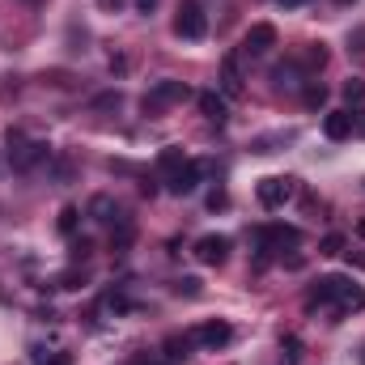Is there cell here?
<instances>
[{"label": "cell", "instance_id": "cell-9", "mask_svg": "<svg viewBox=\"0 0 365 365\" xmlns=\"http://www.w3.org/2000/svg\"><path fill=\"white\" fill-rule=\"evenodd\" d=\"M230 340H234V327L221 323V319H217V323H204V327L191 331V344H200V349H225Z\"/></svg>", "mask_w": 365, "mask_h": 365}, {"label": "cell", "instance_id": "cell-36", "mask_svg": "<svg viewBox=\"0 0 365 365\" xmlns=\"http://www.w3.org/2000/svg\"><path fill=\"white\" fill-rule=\"evenodd\" d=\"M340 4H357V0H340Z\"/></svg>", "mask_w": 365, "mask_h": 365}, {"label": "cell", "instance_id": "cell-18", "mask_svg": "<svg viewBox=\"0 0 365 365\" xmlns=\"http://www.w3.org/2000/svg\"><path fill=\"white\" fill-rule=\"evenodd\" d=\"M302 102H306V106H310V110H314V106H323V102H327V90H323V86H319V81H310V86H306V90H302Z\"/></svg>", "mask_w": 365, "mask_h": 365}, {"label": "cell", "instance_id": "cell-17", "mask_svg": "<svg viewBox=\"0 0 365 365\" xmlns=\"http://www.w3.org/2000/svg\"><path fill=\"white\" fill-rule=\"evenodd\" d=\"M344 102H349V106H361V102H365V81H361V77L344 81Z\"/></svg>", "mask_w": 365, "mask_h": 365}, {"label": "cell", "instance_id": "cell-1", "mask_svg": "<svg viewBox=\"0 0 365 365\" xmlns=\"http://www.w3.org/2000/svg\"><path fill=\"white\" fill-rule=\"evenodd\" d=\"M319 306H331V323H340L344 314L365 306V289H357L344 276H319L314 289L306 293V310H319Z\"/></svg>", "mask_w": 365, "mask_h": 365}, {"label": "cell", "instance_id": "cell-11", "mask_svg": "<svg viewBox=\"0 0 365 365\" xmlns=\"http://www.w3.org/2000/svg\"><path fill=\"white\" fill-rule=\"evenodd\" d=\"M353 128H357V115H353V110H331V115L323 119V136H327V140H349Z\"/></svg>", "mask_w": 365, "mask_h": 365}, {"label": "cell", "instance_id": "cell-22", "mask_svg": "<svg viewBox=\"0 0 365 365\" xmlns=\"http://www.w3.org/2000/svg\"><path fill=\"white\" fill-rule=\"evenodd\" d=\"M187 349H191V340H187V336H170V340H166V353H170L175 361H179V357H187Z\"/></svg>", "mask_w": 365, "mask_h": 365}, {"label": "cell", "instance_id": "cell-23", "mask_svg": "<svg viewBox=\"0 0 365 365\" xmlns=\"http://www.w3.org/2000/svg\"><path fill=\"white\" fill-rule=\"evenodd\" d=\"M56 284H60V289H81V284H86V272H77V268H68V272L60 276Z\"/></svg>", "mask_w": 365, "mask_h": 365}, {"label": "cell", "instance_id": "cell-31", "mask_svg": "<svg viewBox=\"0 0 365 365\" xmlns=\"http://www.w3.org/2000/svg\"><path fill=\"white\" fill-rule=\"evenodd\" d=\"M136 9H140V13H153V9H158V0H136Z\"/></svg>", "mask_w": 365, "mask_h": 365}, {"label": "cell", "instance_id": "cell-2", "mask_svg": "<svg viewBox=\"0 0 365 365\" xmlns=\"http://www.w3.org/2000/svg\"><path fill=\"white\" fill-rule=\"evenodd\" d=\"M204 30H208V17H204L200 0H179V13H175V34L195 43V38H204Z\"/></svg>", "mask_w": 365, "mask_h": 365}, {"label": "cell", "instance_id": "cell-4", "mask_svg": "<svg viewBox=\"0 0 365 365\" xmlns=\"http://www.w3.org/2000/svg\"><path fill=\"white\" fill-rule=\"evenodd\" d=\"M187 81H158L153 90L140 98V106H145V115H158V110H166V106H175V102H182L187 98Z\"/></svg>", "mask_w": 365, "mask_h": 365}, {"label": "cell", "instance_id": "cell-10", "mask_svg": "<svg viewBox=\"0 0 365 365\" xmlns=\"http://www.w3.org/2000/svg\"><path fill=\"white\" fill-rule=\"evenodd\" d=\"M272 47H276V26H268V21L251 26L247 38H242V51H247V56H268Z\"/></svg>", "mask_w": 365, "mask_h": 365}, {"label": "cell", "instance_id": "cell-27", "mask_svg": "<svg viewBox=\"0 0 365 365\" xmlns=\"http://www.w3.org/2000/svg\"><path fill=\"white\" fill-rule=\"evenodd\" d=\"M123 4H128V0H98V9H102V13H119Z\"/></svg>", "mask_w": 365, "mask_h": 365}, {"label": "cell", "instance_id": "cell-19", "mask_svg": "<svg viewBox=\"0 0 365 365\" xmlns=\"http://www.w3.org/2000/svg\"><path fill=\"white\" fill-rule=\"evenodd\" d=\"M34 365H73V357H68V353H47V349H38V353H34Z\"/></svg>", "mask_w": 365, "mask_h": 365}, {"label": "cell", "instance_id": "cell-29", "mask_svg": "<svg viewBox=\"0 0 365 365\" xmlns=\"http://www.w3.org/2000/svg\"><path fill=\"white\" fill-rule=\"evenodd\" d=\"M86 255H90V242H86V238H81V242H73V259H86Z\"/></svg>", "mask_w": 365, "mask_h": 365}, {"label": "cell", "instance_id": "cell-24", "mask_svg": "<svg viewBox=\"0 0 365 365\" xmlns=\"http://www.w3.org/2000/svg\"><path fill=\"white\" fill-rule=\"evenodd\" d=\"M302 64H306V68H323V64H327V51H323V47H310V51L302 56Z\"/></svg>", "mask_w": 365, "mask_h": 365}, {"label": "cell", "instance_id": "cell-26", "mask_svg": "<svg viewBox=\"0 0 365 365\" xmlns=\"http://www.w3.org/2000/svg\"><path fill=\"white\" fill-rule=\"evenodd\" d=\"M175 293H187V297H200V280H195V276H182L179 284H175Z\"/></svg>", "mask_w": 365, "mask_h": 365}, {"label": "cell", "instance_id": "cell-15", "mask_svg": "<svg viewBox=\"0 0 365 365\" xmlns=\"http://www.w3.org/2000/svg\"><path fill=\"white\" fill-rule=\"evenodd\" d=\"M77 221H81V208H73V204H68V208H60V234H68V238H73V234H77Z\"/></svg>", "mask_w": 365, "mask_h": 365}, {"label": "cell", "instance_id": "cell-34", "mask_svg": "<svg viewBox=\"0 0 365 365\" xmlns=\"http://www.w3.org/2000/svg\"><path fill=\"white\" fill-rule=\"evenodd\" d=\"M357 234H361V238H365V217H361V221H357Z\"/></svg>", "mask_w": 365, "mask_h": 365}, {"label": "cell", "instance_id": "cell-16", "mask_svg": "<svg viewBox=\"0 0 365 365\" xmlns=\"http://www.w3.org/2000/svg\"><path fill=\"white\" fill-rule=\"evenodd\" d=\"M272 81H276V86H289V90H293V86H297V64H276V68H272Z\"/></svg>", "mask_w": 365, "mask_h": 365}, {"label": "cell", "instance_id": "cell-28", "mask_svg": "<svg viewBox=\"0 0 365 365\" xmlns=\"http://www.w3.org/2000/svg\"><path fill=\"white\" fill-rule=\"evenodd\" d=\"M225 204H230L225 191H212V195H208V208H225Z\"/></svg>", "mask_w": 365, "mask_h": 365}, {"label": "cell", "instance_id": "cell-20", "mask_svg": "<svg viewBox=\"0 0 365 365\" xmlns=\"http://www.w3.org/2000/svg\"><path fill=\"white\" fill-rule=\"evenodd\" d=\"M319 255H344V238H340V234H327V238L319 242Z\"/></svg>", "mask_w": 365, "mask_h": 365}, {"label": "cell", "instance_id": "cell-33", "mask_svg": "<svg viewBox=\"0 0 365 365\" xmlns=\"http://www.w3.org/2000/svg\"><path fill=\"white\" fill-rule=\"evenodd\" d=\"M349 264H357V268H365V255H349Z\"/></svg>", "mask_w": 365, "mask_h": 365}, {"label": "cell", "instance_id": "cell-3", "mask_svg": "<svg viewBox=\"0 0 365 365\" xmlns=\"http://www.w3.org/2000/svg\"><path fill=\"white\" fill-rule=\"evenodd\" d=\"M9 149H13V170H21V175L34 170L38 162H47V153H51L43 140H30V145H26L21 132H9Z\"/></svg>", "mask_w": 365, "mask_h": 365}, {"label": "cell", "instance_id": "cell-13", "mask_svg": "<svg viewBox=\"0 0 365 365\" xmlns=\"http://www.w3.org/2000/svg\"><path fill=\"white\" fill-rule=\"evenodd\" d=\"M242 93V73H238V56H225L221 64V98H238Z\"/></svg>", "mask_w": 365, "mask_h": 365}, {"label": "cell", "instance_id": "cell-32", "mask_svg": "<svg viewBox=\"0 0 365 365\" xmlns=\"http://www.w3.org/2000/svg\"><path fill=\"white\" fill-rule=\"evenodd\" d=\"M280 9H297V4H306V0H276Z\"/></svg>", "mask_w": 365, "mask_h": 365}, {"label": "cell", "instance_id": "cell-30", "mask_svg": "<svg viewBox=\"0 0 365 365\" xmlns=\"http://www.w3.org/2000/svg\"><path fill=\"white\" fill-rule=\"evenodd\" d=\"M353 51H365V26L353 34Z\"/></svg>", "mask_w": 365, "mask_h": 365}, {"label": "cell", "instance_id": "cell-14", "mask_svg": "<svg viewBox=\"0 0 365 365\" xmlns=\"http://www.w3.org/2000/svg\"><path fill=\"white\" fill-rule=\"evenodd\" d=\"M90 217H93V221H102V225L123 221V217H119V204H115L110 195H98V200H93V204H90Z\"/></svg>", "mask_w": 365, "mask_h": 365}, {"label": "cell", "instance_id": "cell-35", "mask_svg": "<svg viewBox=\"0 0 365 365\" xmlns=\"http://www.w3.org/2000/svg\"><path fill=\"white\" fill-rule=\"evenodd\" d=\"M357 123H361V132H365V115H361V119H357Z\"/></svg>", "mask_w": 365, "mask_h": 365}, {"label": "cell", "instance_id": "cell-8", "mask_svg": "<svg viewBox=\"0 0 365 365\" xmlns=\"http://www.w3.org/2000/svg\"><path fill=\"white\" fill-rule=\"evenodd\" d=\"M225 255H230V238H225V234H204V238L195 242V259L208 264V268L225 264Z\"/></svg>", "mask_w": 365, "mask_h": 365}, {"label": "cell", "instance_id": "cell-7", "mask_svg": "<svg viewBox=\"0 0 365 365\" xmlns=\"http://www.w3.org/2000/svg\"><path fill=\"white\" fill-rule=\"evenodd\" d=\"M255 195H259V204L264 208H280L289 195H293V179H284V175H272V179H259L255 187Z\"/></svg>", "mask_w": 365, "mask_h": 365}, {"label": "cell", "instance_id": "cell-5", "mask_svg": "<svg viewBox=\"0 0 365 365\" xmlns=\"http://www.w3.org/2000/svg\"><path fill=\"white\" fill-rule=\"evenodd\" d=\"M200 175H204V166L200 162H179L175 170H166V191L170 195H191L195 187H200Z\"/></svg>", "mask_w": 365, "mask_h": 365}, {"label": "cell", "instance_id": "cell-37", "mask_svg": "<svg viewBox=\"0 0 365 365\" xmlns=\"http://www.w3.org/2000/svg\"><path fill=\"white\" fill-rule=\"evenodd\" d=\"M30 4H38V0H30Z\"/></svg>", "mask_w": 365, "mask_h": 365}, {"label": "cell", "instance_id": "cell-12", "mask_svg": "<svg viewBox=\"0 0 365 365\" xmlns=\"http://www.w3.org/2000/svg\"><path fill=\"white\" fill-rule=\"evenodd\" d=\"M195 102H200V115H204L208 123H217V128H221V123L230 119V110H225V98H221L217 90H204Z\"/></svg>", "mask_w": 365, "mask_h": 365}, {"label": "cell", "instance_id": "cell-6", "mask_svg": "<svg viewBox=\"0 0 365 365\" xmlns=\"http://www.w3.org/2000/svg\"><path fill=\"white\" fill-rule=\"evenodd\" d=\"M255 238H259V247H264L259 264H268V255H272V251H284V247H297V242H302V234H297V230H289V225H268V230H255Z\"/></svg>", "mask_w": 365, "mask_h": 365}, {"label": "cell", "instance_id": "cell-21", "mask_svg": "<svg viewBox=\"0 0 365 365\" xmlns=\"http://www.w3.org/2000/svg\"><path fill=\"white\" fill-rule=\"evenodd\" d=\"M179 162H187V158H182V149H179V145H170V149H162V175H166V170H175Z\"/></svg>", "mask_w": 365, "mask_h": 365}, {"label": "cell", "instance_id": "cell-25", "mask_svg": "<svg viewBox=\"0 0 365 365\" xmlns=\"http://www.w3.org/2000/svg\"><path fill=\"white\" fill-rule=\"evenodd\" d=\"M128 242H132V225H128V221H119V234L110 238V251H123Z\"/></svg>", "mask_w": 365, "mask_h": 365}]
</instances>
